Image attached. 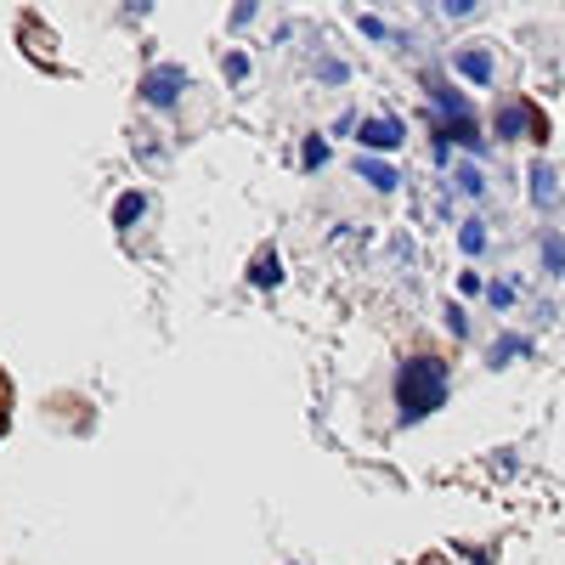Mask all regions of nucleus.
<instances>
[{
	"instance_id": "20e7f679",
	"label": "nucleus",
	"mask_w": 565,
	"mask_h": 565,
	"mask_svg": "<svg viewBox=\"0 0 565 565\" xmlns=\"http://www.w3.org/2000/svg\"><path fill=\"white\" fill-rule=\"evenodd\" d=\"M532 199H537V204H554V199H559V186H554V170H548V164L532 170Z\"/></svg>"
},
{
	"instance_id": "423d86ee",
	"label": "nucleus",
	"mask_w": 565,
	"mask_h": 565,
	"mask_svg": "<svg viewBox=\"0 0 565 565\" xmlns=\"http://www.w3.org/2000/svg\"><path fill=\"white\" fill-rule=\"evenodd\" d=\"M458 244H463L469 255H481V249H487V226H481V221H463V232H458Z\"/></svg>"
},
{
	"instance_id": "39448f33",
	"label": "nucleus",
	"mask_w": 565,
	"mask_h": 565,
	"mask_svg": "<svg viewBox=\"0 0 565 565\" xmlns=\"http://www.w3.org/2000/svg\"><path fill=\"white\" fill-rule=\"evenodd\" d=\"M458 68H463L469 79H481V85L492 79V57H487V52H463V57H458Z\"/></svg>"
},
{
	"instance_id": "f8f14e48",
	"label": "nucleus",
	"mask_w": 565,
	"mask_h": 565,
	"mask_svg": "<svg viewBox=\"0 0 565 565\" xmlns=\"http://www.w3.org/2000/svg\"><path fill=\"white\" fill-rule=\"evenodd\" d=\"M458 186L463 193H481V170H458Z\"/></svg>"
},
{
	"instance_id": "0eeeda50",
	"label": "nucleus",
	"mask_w": 565,
	"mask_h": 565,
	"mask_svg": "<svg viewBox=\"0 0 565 565\" xmlns=\"http://www.w3.org/2000/svg\"><path fill=\"white\" fill-rule=\"evenodd\" d=\"M362 175H367V181H373V186H385V193H391V186H396V181H402V175H396V170H391V164H373V159H367V164H362Z\"/></svg>"
},
{
	"instance_id": "9b49d317",
	"label": "nucleus",
	"mask_w": 565,
	"mask_h": 565,
	"mask_svg": "<svg viewBox=\"0 0 565 565\" xmlns=\"http://www.w3.org/2000/svg\"><path fill=\"white\" fill-rule=\"evenodd\" d=\"M255 282H260V289H271V282H277V260H271V255L255 266Z\"/></svg>"
},
{
	"instance_id": "f257e3e1",
	"label": "nucleus",
	"mask_w": 565,
	"mask_h": 565,
	"mask_svg": "<svg viewBox=\"0 0 565 565\" xmlns=\"http://www.w3.org/2000/svg\"><path fill=\"white\" fill-rule=\"evenodd\" d=\"M396 402H402V418H424V413H436L447 402V367L436 356H413L402 367V380H396Z\"/></svg>"
},
{
	"instance_id": "f03ea898",
	"label": "nucleus",
	"mask_w": 565,
	"mask_h": 565,
	"mask_svg": "<svg viewBox=\"0 0 565 565\" xmlns=\"http://www.w3.org/2000/svg\"><path fill=\"white\" fill-rule=\"evenodd\" d=\"M362 141H367V148H402V119H396V114L367 119V125H362Z\"/></svg>"
},
{
	"instance_id": "7ed1b4c3",
	"label": "nucleus",
	"mask_w": 565,
	"mask_h": 565,
	"mask_svg": "<svg viewBox=\"0 0 565 565\" xmlns=\"http://www.w3.org/2000/svg\"><path fill=\"white\" fill-rule=\"evenodd\" d=\"M175 97H181V68H159V74H148V103L170 108Z\"/></svg>"
},
{
	"instance_id": "1a4fd4ad",
	"label": "nucleus",
	"mask_w": 565,
	"mask_h": 565,
	"mask_svg": "<svg viewBox=\"0 0 565 565\" xmlns=\"http://www.w3.org/2000/svg\"><path fill=\"white\" fill-rule=\"evenodd\" d=\"M498 130H503V136L526 130V108H503V114H498Z\"/></svg>"
},
{
	"instance_id": "9d476101",
	"label": "nucleus",
	"mask_w": 565,
	"mask_h": 565,
	"mask_svg": "<svg viewBox=\"0 0 565 565\" xmlns=\"http://www.w3.org/2000/svg\"><path fill=\"white\" fill-rule=\"evenodd\" d=\"M141 210H148V199H141V193H130V199H119V226H130Z\"/></svg>"
},
{
	"instance_id": "6e6552de",
	"label": "nucleus",
	"mask_w": 565,
	"mask_h": 565,
	"mask_svg": "<svg viewBox=\"0 0 565 565\" xmlns=\"http://www.w3.org/2000/svg\"><path fill=\"white\" fill-rule=\"evenodd\" d=\"M543 266L548 271H565V244L559 238H543Z\"/></svg>"
},
{
	"instance_id": "ddd939ff",
	"label": "nucleus",
	"mask_w": 565,
	"mask_h": 565,
	"mask_svg": "<svg viewBox=\"0 0 565 565\" xmlns=\"http://www.w3.org/2000/svg\"><path fill=\"white\" fill-rule=\"evenodd\" d=\"M362 34H367V40H385V34H391V29H385V23H380V18H362Z\"/></svg>"
}]
</instances>
